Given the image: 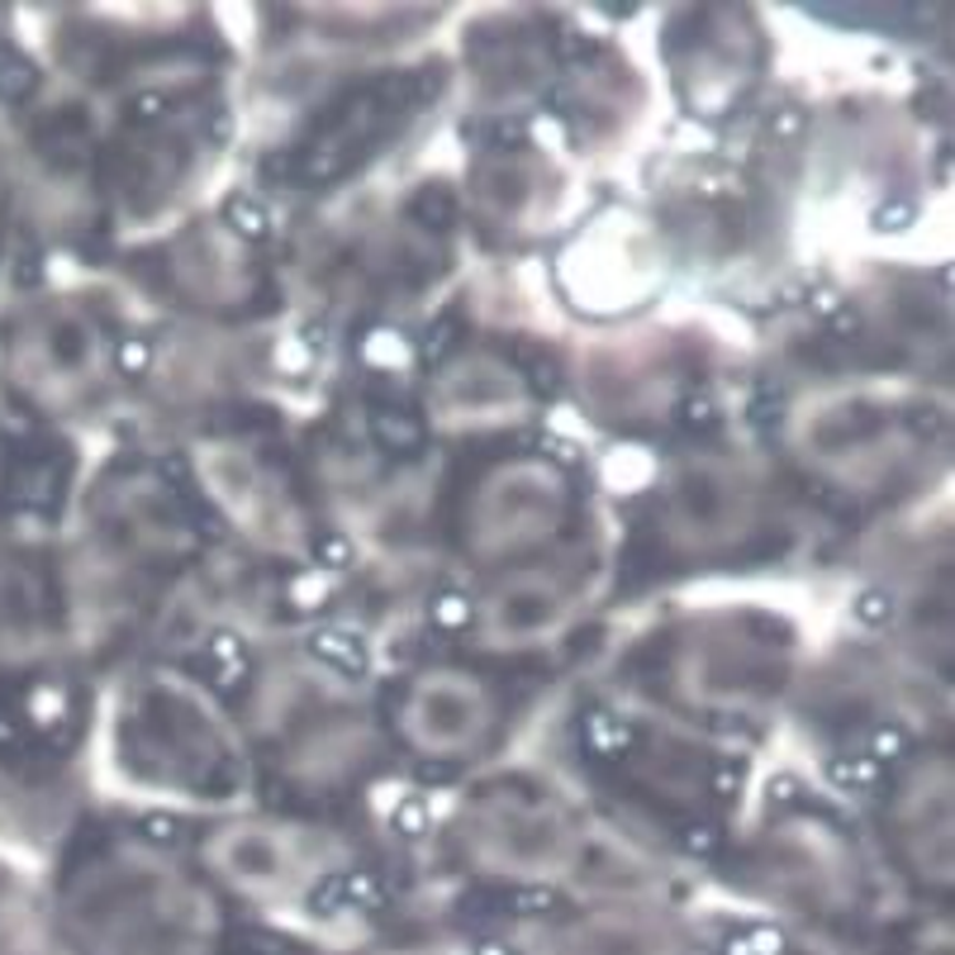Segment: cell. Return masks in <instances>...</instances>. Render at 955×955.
Returning a JSON list of instances; mask_svg holds the SVG:
<instances>
[{
  "mask_svg": "<svg viewBox=\"0 0 955 955\" xmlns=\"http://www.w3.org/2000/svg\"><path fill=\"white\" fill-rule=\"evenodd\" d=\"M262 752L295 789H338L361 779L371 760V732L353 690L318 671H281L258 699Z\"/></svg>",
  "mask_w": 955,
  "mask_h": 955,
  "instance_id": "cell-1",
  "label": "cell"
},
{
  "mask_svg": "<svg viewBox=\"0 0 955 955\" xmlns=\"http://www.w3.org/2000/svg\"><path fill=\"white\" fill-rule=\"evenodd\" d=\"M82 913L91 936L109 951H186L210 922V899L186 874L143 847L105 851L86 865Z\"/></svg>",
  "mask_w": 955,
  "mask_h": 955,
  "instance_id": "cell-2",
  "label": "cell"
},
{
  "mask_svg": "<svg viewBox=\"0 0 955 955\" xmlns=\"http://www.w3.org/2000/svg\"><path fill=\"white\" fill-rule=\"evenodd\" d=\"M770 528V490L737 456H694L661 485L657 543L675 562H709L752 547Z\"/></svg>",
  "mask_w": 955,
  "mask_h": 955,
  "instance_id": "cell-3",
  "label": "cell"
},
{
  "mask_svg": "<svg viewBox=\"0 0 955 955\" xmlns=\"http://www.w3.org/2000/svg\"><path fill=\"white\" fill-rule=\"evenodd\" d=\"M794 448L808 461V471L841 490H874L889 485L909 466L917 442L913 423L894 405L874 400L865 390L827 395L808 405L794 428Z\"/></svg>",
  "mask_w": 955,
  "mask_h": 955,
  "instance_id": "cell-4",
  "label": "cell"
},
{
  "mask_svg": "<svg viewBox=\"0 0 955 955\" xmlns=\"http://www.w3.org/2000/svg\"><path fill=\"white\" fill-rule=\"evenodd\" d=\"M570 514V485L552 461L514 456L485 471L461 508V543L475 562H508L547 547Z\"/></svg>",
  "mask_w": 955,
  "mask_h": 955,
  "instance_id": "cell-5",
  "label": "cell"
},
{
  "mask_svg": "<svg viewBox=\"0 0 955 955\" xmlns=\"http://www.w3.org/2000/svg\"><path fill=\"white\" fill-rule=\"evenodd\" d=\"M461 851L471 865L500 874H556L576 861L580 837L552 799L528 789H490L461 818Z\"/></svg>",
  "mask_w": 955,
  "mask_h": 955,
  "instance_id": "cell-6",
  "label": "cell"
},
{
  "mask_svg": "<svg viewBox=\"0 0 955 955\" xmlns=\"http://www.w3.org/2000/svg\"><path fill=\"white\" fill-rule=\"evenodd\" d=\"M124 727H129V760L157 785L214 789L229 770L210 713L171 684H153L148 694H138Z\"/></svg>",
  "mask_w": 955,
  "mask_h": 955,
  "instance_id": "cell-7",
  "label": "cell"
},
{
  "mask_svg": "<svg viewBox=\"0 0 955 955\" xmlns=\"http://www.w3.org/2000/svg\"><path fill=\"white\" fill-rule=\"evenodd\" d=\"M400 737L419 756L461 760L475 756L500 727V699L481 675L466 671H423L405 684L395 704Z\"/></svg>",
  "mask_w": 955,
  "mask_h": 955,
  "instance_id": "cell-8",
  "label": "cell"
},
{
  "mask_svg": "<svg viewBox=\"0 0 955 955\" xmlns=\"http://www.w3.org/2000/svg\"><path fill=\"white\" fill-rule=\"evenodd\" d=\"M671 684L694 709H742L770 690L779 675V647L770 637L746 632L737 618L694 628L675 647Z\"/></svg>",
  "mask_w": 955,
  "mask_h": 955,
  "instance_id": "cell-9",
  "label": "cell"
},
{
  "mask_svg": "<svg viewBox=\"0 0 955 955\" xmlns=\"http://www.w3.org/2000/svg\"><path fill=\"white\" fill-rule=\"evenodd\" d=\"M580 595H585V585L570 566L518 562L481 599V609H475V637H481V647H500V651L543 647L576 618Z\"/></svg>",
  "mask_w": 955,
  "mask_h": 955,
  "instance_id": "cell-10",
  "label": "cell"
},
{
  "mask_svg": "<svg viewBox=\"0 0 955 955\" xmlns=\"http://www.w3.org/2000/svg\"><path fill=\"white\" fill-rule=\"evenodd\" d=\"M200 475L210 485L214 504L238 528H248L252 537L285 552L300 543L305 518H300V504L291 495V485H285V475L266 456H258L252 448H238V442H214V448H200Z\"/></svg>",
  "mask_w": 955,
  "mask_h": 955,
  "instance_id": "cell-11",
  "label": "cell"
},
{
  "mask_svg": "<svg viewBox=\"0 0 955 955\" xmlns=\"http://www.w3.org/2000/svg\"><path fill=\"white\" fill-rule=\"evenodd\" d=\"M24 380L48 405L86 400L105 380V338L86 309L57 305L24 328Z\"/></svg>",
  "mask_w": 955,
  "mask_h": 955,
  "instance_id": "cell-12",
  "label": "cell"
},
{
  "mask_svg": "<svg viewBox=\"0 0 955 955\" xmlns=\"http://www.w3.org/2000/svg\"><path fill=\"white\" fill-rule=\"evenodd\" d=\"M428 405H433V423L456 433L504 428L528 409V380L495 353H461L452 366H442Z\"/></svg>",
  "mask_w": 955,
  "mask_h": 955,
  "instance_id": "cell-13",
  "label": "cell"
},
{
  "mask_svg": "<svg viewBox=\"0 0 955 955\" xmlns=\"http://www.w3.org/2000/svg\"><path fill=\"white\" fill-rule=\"evenodd\" d=\"M167 281L190 305H238L252 295V258L224 229H190L167 248Z\"/></svg>",
  "mask_w": 955,
  "mask_h": 955,
  "instance_id": "cell-14",
  "label": "cell"
},
{
  "mask_svg": "<svg viewBox=\"0 0 955 955\" xmlns=\"http://www.w3.org/2000/svg\"><path fill=\"white\" fill-rule=\"evenodd\" d=\"M210 861L243 889H291L305 870H318L295 827L266 822L219 827V837L210 841Z\"/></svg>",
  "mask_w": 955,
  "mask_h": 955,
  "instance_id": "cell-15",
  "label": "cell"
},
{
  "mask_svg": "<svg viewBox=\"0 0 955 955\" xmlns=\"http://www.w3.org/2000/svg\"><path fill=\"white\" fill-rule=\"evenodd\" d=\"M760 870H770L779 884H799L804 894H827V889H847L856 870V851L847 837H837L822 822H789L770 832Z\"/></svg>",
  "mask_w": 955,
  "mask_h": 955,
  "instance_id": "cell-16",
  "label": "cell"
},
{
  "mask_svg": "<svg viewBox=\"0 0 955 955\" xmlns=\"http://www.w3.org/2000/svg\"><path fill=\"white\" fill-rule=\"evenodd\" d=\"M475 200H481L485 219H495V224H523L528 210L537 200H543V177L533 171L528 157H490L481 167V177H475Z\"/></svg>",
  "mask_w": 955,
  "mask_h": 955,
  "instance_id": "cell-17",
  "label": "cell"
}]
</instances>
